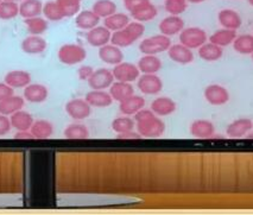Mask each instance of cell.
Segmentation results:
<instances>
[{"label": "cell", "instance_id": "1", "mask_svg": "<svg viewBox=\"0 0 253 215\" xmlns=\"http://www.w3.org/2000/svg\"><path fill=\"white\" fill-rule=\"evenodd\" d=\"M145 32V26L140 22L128 23L123 30L114 31L111 37V43L118 48H126L133 44Z\"/></svg>", "mask_w": 253, "mask_h": 215}, {"label": "cell", "instance_id": "2", "mask_svg": "<svg viewBox=\"0 0 253 215\" xmlns=\"http://www.w3.org/2000/svg\"><path fill=\"white\" fill-rule=\"evenodd\" d=\"M57 57L66 66H75L86 60L87 51L79 44H64L58 50Z\"/></svg>", "mask_w": 253, "mask_h": 215}, {"label": "cell", "instance_id": "3", "mask_svg": "<svg viewBox=\"0 0 253 215\" xmlns=\"http://www.w3.org/2000/svg\"><path fill=\"white\" fill-rule=\"evenodd\" d=\"M137 129L144 138H160L166 131V124L156 114L137 122Z\"/></svg>", "mask_w": 253, "mask_h": 215}, {"label": "cell", "instance_id": "4", "mask_svg": "<svg viewBox=\"0 0 253 215\" xmlns=\"http://www.w3.org/2000/svg\"><path fill=\"white\" fill-rule=\"evenodd\" d=\"M170 46H171V41L169 37L164 35H156L143 40L139 44V50L144 55H157L168 51Z\"/></svg>", "mask_w": 253, "mask_h": 215}, {"label": "cell", "instance_id": "5", "mask_svg": "<svg viewBox=\"0 0 253 215\" xmlns=\"http://www.w3.org/2000/svg\"><path fill=\"white\" fill-rule=\"evenodd\" d=\"M207 41V35L202 29L188 28L183 29L179 35V42L189 49H199Z\"/></svg>", "mask_w": 253, "mask_h": 215}, {"label": "cell", "instance_id": "6", "mask_svg": "<svg viewBox=\"0 0 253 215\" xmlns=\"http://www.w3.org/2000/svg\"><path fill=\"white\" fill-rule=\"evenodd\" d=\"M67 114L74 120H84L92 113V106L86 99H73L66 105Z\"/></svg>", "mask_w": 253, "mask_h": 215}, {"label": "cell", "instance_id": "7", "mask_svg": "<svg viewBox=\"0 0 253 215\" xmlns=\"http://www.w3.org/2000/svg\"><path fill=\"white\" fill-rule=\"evenodd\" d=\"M113 82V73L106 68H101V69L94 70L92 76L88 79V86L95 90H105L106 88H110Z\"/></svg>", "mask_w": 253, "mask_h": 215}, {"label": "cell", "instance_id": "8", "mask_svg": "<svg viewBox=\"0 0 253 215\" xmlns=\"http://www.w3.org/2000/svg\"><path fill=\"white\" fill-rule=\"evenodd\" d=\"M114 76V80L120 82H131L136 81L139 78V69L134 64L128 63V62H122V63L117 64L114 69L112 70Z\"/></svg>", "mask_w": 253, "mask_h": 215}, {"label": "cell", "instance_id": "9", "mask_svg": "<svg viewBox=\"0 0 253 215\" xmlns=\"http://www.w3.org/2000/svg\"><path fill=\"white\" fill-rule=\"evenodd\" d=\"M137 86L145 95H156L163 89V82L156 74H144L138 80Z\"/></svg>", "mask_w": 253, "mask_h": 215}, {"label": "cell", "instance_id": "10", "mask_svg": "<svg viewBox=\"0 0 253 215\" xmlns=\"http://www.w3.org/2000/svg\"><path fill=\"white\" fill-rule=\"evenodd\" d=\"M205 98L213 106H222L229 100V93L219 85H211L205 89Z\"/></svg>", "mask_w": 253, "mask_h": 215}, {"label": "cell", "instance_id": "11", "mask_svg": "<svg viewBox=\"0 0 253 215\" xmlns=\"http://www.w3.org/2000/svg\"><path fill=\"white\" fill-rule=\"evenodd\" d=\"M111 37V31L106 26H95L92 30L88 31L87 42L94 48H101V46L108 44Z\"/></svg>", "mask_w": 253, "mask_h": 215}, {"label": "cell", "instance_id": "12", "mask_svg": "<svg viewBox=\"0 0 253 215\" xmlns=\"http://www.w3.org/2000/svg\"><path fill=\"white\" fill-rule=\"evenodd\" d=\"M24 99L32 104H42L48 99V88L40 84H30L24 88Z\"/></svg>", "mask_w": 253, "mask_h": 215}, {"label": "cell", "instance_id": "13", "mask_svg": "<svg viewBox=\"0 0 253 215\" xmlns=\"http://www.w3.org/2000/svg\"><path fill=\"white\" fill-rule=\"evenodd\" d=\"M99 57L105 63L117 66V64L123 62L124 54L118 46L113 45V44H106V45L99 49Z\"/></svg>", "mask_w": 253, "mask_h": 215}, {"label": "cell", "instance_id": "14", "mask_svg": "<svg viewBox=\"0 0 253 215\" xmlns=\"http://www.w3.org/2000/svg\"><path fill=\"white\" fill-rule=\"evenodd\" d=\"M168 55L173 62L179 64H188L194 61V54L192 49L187 48L183 44H173L168 49Z\"/></svg>", "mask_w": 253, "mask_h": 215}, {"label": "cell", "instance_id": "15", "mask_svg": "<svg viewBox=\"0 0 253 215\" xmlns=\"http://www.w3.org/2000/svg\"><path fill=\"white\" fill-rule=\"evenodd\" d=\"M22 50L25 52V54L29 55H38L42 54L43 51H45L46 46V41L42 38L41 36H35V35H31V36L26 37L24 41L22 42Z\"/></svg>", "mask_w": 253, "mask_h": 215}, {"label": "cell", "instance_id": "16", "mask_svg": "<svg viewBox=\"0 0 253 215\" xmlns=\"http://www.w3.org/2000/svg\"><path fill=\"white\" fill-rule=\"evenodd\" d=\"M184 29L183 19L179 18L178 16H170L164 18L160 23V30L164 36H173L177 35Z\"/></svg>", "mask_w": 253, "mask_h": 215}, {"label": "cell", "instance_id": "17", "mask_svg": "<svg viewBox=\"0 0 253 215\" xmlns=\"http://www.w3.org/2000/svg\"><path fill=\"white\" fill-rule=\"evenodd\" d=\"M5 84L14 88H25L31 84V75L25 70H12L5 76Z\"/></svg>", "mask_w": 253, "mask_h": 215}, {"label": "cell", "instance_id": "18", "mask_svg": "<svg viewBox=\"0 0 253 215\" xmlns=\"http://www.w3.org/2000/svg\"><path fill=\"white\" fill-rule=\"evenodd\" d=\"M252 128L253 123L251 119L241 118V119H238L232 124H229L227 126V129H226V133H227L229 138L237 139V138L244 137V135H245Z\"/></svg>", "mask_w": 253, "mask_h": 215}, {"label": "cell", "instance_id": "19", "mask_svg": "<svg viewBox=\"0 0 253 215\" xmlns=\"http://www.w3.org/2000/svg\"><path fill=\"white\" fill-rule=\"evenodd\" d=\"M190 133L199 139H210L215 133V129L208 120H196L190 126Z\"/></svg>", "mask_w": 253, "mask_h": 215}, {"label": "cell", "instance_id": "20", "mask_svg": "<svg viewBox=\"0 0 253 215\" xmlns=\"http://www.w3.org/2000/svg\"><path fill=\"white\" fill-rule=\"evenodd\" d=\"M110 94L112 96V99L114 101L122 102L124 100H126L127 98H130L134 94V89L133 86L128 82H113L112 86L110 87Z\"/></svg>", "mask_w": 253, "mask_h": 215}, {"label": "cell", "instance_id": "21", "mask_svg": "<svg viewBox=\"0 0 253 215\" xmlns=\"http://www.w3.org/2000/svg\"><path fill=\"white\" fill-rule=\"evenodd\" d=\"M151 111L158 117L170 116L176 111V102L170 98L161 96V98H157L152 101Z\"/></svg>", "mask_w": 253, "mask_h": 215}, {"label": "cell", "instance_id": "22", "mask_svg": "<svg viewBox=\"0 0 253 215\" xmlns=\"http://www.w3.org/2000/svg\"><path fill=\"white\" fill-rule=\"evenodd\" d=\"M54 125L51 123L48 122V120H44V119H40L34 122L32 124L30 132L34 135L35 139H49L52 134H54Z\"/></svg>", "mask_w": 253, "mask_h": 215}, {"label": "cell", "instance_id": "23", "mask_svg": "<svg viewBox=\"0 0 253 215\" xmlns=\"http://www.w3.org/2000/svg\"><path fill=\"white\" fill-rule=\"evenodd\" d=\"M145 106V99L139 95H132L124 101L120 102L119 110L123 114L130 117L132 114H136L138 111H140Z\"/></svg>", "mask_w": 253, "mask_h": 215}, {"label": "cell", "instance_id": "24", "mask_svg": "<svg viewBox=\"0 0 253 215\" xmlns=\"http://www.w3.org/2000/svg\"><path fill=\"white\" fill-rule=\"evenodd\" d=\"M25 99L24 96L12 95L10 98L0 101V114L4 116H12L13 113L18 112L24 107Z\"/></svg>", "mask_w": 253, "mask_h": 215}, {"label": "cell", "instance_id": "25", "mask_svg": "<svg viewBox=\"0 0 253 215\" xmlns=\"http://www.w3.org/2000/svg\"><path fill=\"white\" fill-rule=\"evenodd\" d=\"M43 13V2L41 0H23L19 5V14L23 18H35Z\"/></svg>", "mask_w": 253, "mask_h": 215}, {"label": "cell", "instance_id": "26", "mask_svg": "<svg viewBox=\"0 0 253 215\" xmlns=\"http://www.w3.org/2000/svg\"><path fill=\"white\" fill-rule=\"evenodd\" d=\"M86 101L90 106H92V107L105 108V107H108V106L112 105L113 99H112L111 94L105 92V90L93 89L92 92L87 93Z\"/></svg>", "mask_w": 253, "mask_h": 215}, {"label": "cell", "instance_id": "27", "mask_svg": "<svg viewBox=\"0 0 253 215\" xmlns=\"http://www.w3.org/2000/svg\"><path fill=\"white\" fill-rule=\"evenodd\" d=\"M100 22V17L95 14L92 10L82 11L76 16L75 24L81 30H92V29L98 26Z\"/></svg>", "mask_w": 253, "mask_h": 215}, {"label": "cell", "instance_id": "28", "mask_svg": "<svg viewBox=\"0 0 253 215\" xmlns=\"http://www.w3.org/2000/svg\"><path fill=\"white\" fill-rule=\"evenodd\" d=\"M131 16L132 18L136 19L137 22H149V20H152L157 16V8L154 4H151L149 1L144 2L143 5L138 6L137 8H134L133 11H131Z\"/></svg>", "mask_w": 253, "mask_h": 215}, {"label": "cell", "instance_id": "29", "mask_svg": "<svg viewBox=\"0 0 253 215\" xmlns=\"http://www.w3.org/2000/svg\"><path fill=\"white\" fill-rule=\"evenodd\" d=\"M219 23L221 24L225 29H228V30H237L241 26V17L239 13L235 12L233 10H222L219 12Z\"/></svg>", "mask_w": 253, "mask_h": 215}, {"label": "cell", "instance_id": "30", "mask_svg": "<svg viewBox=\"0 0 253 215\" xmlns=\"http://www.w3.org/2000/svg\"><path fill=\"white\" fill-rule=\"evenodd\" d=\"M11 125L13 129H16L17 131H30L32 124H34V118L29 112L25 111H18L16 113H13L10 118Z\"/></svg>", "mask_w": 253, "mask_h": 215}, {"label": "cell", "instance_id": "31", "mask_svg": "<svg viewBox=\"0 0 253 215\" xmlns=\"http://www.w3.org/2000/svg\"><path fill=\"white\" fill-rule=\"evenodd\" d=\"M137 67L143 74H156L161 70L162 61L156 55H145L138 62Z\"/></svg>", "mask_w": 253, "mask_h": 215}, {"label": "cell", "instance_id": "32", "mask_svg": "<svg viewBox=\"0 0 253 215\" xmlns=\"http://www.w3.org/2000/svg\"><path fill=\"white\" fill-rule=\"evenodd\" d=\"M222 48L221 46L216 45L213 43H207L204 44L202 46L199 48V56L202 60L208 61V62H214L220 60L222 57Z\"/></svg>", "mask_w": 253, "mask_h": 215}, {"label": "cell", "instance_id": "33", "mask_svg": "<svg viewBox=\"0 0 253 215\" xmlns=\"http://www.w3.org/2000/svg\"><path fill=\"white\" fill-rule=\"evenodd\" d=\"M128 23H130V18H128L127 14L125 13H114L112 16L107 17L104 20V24L106 28L110 31H119L123 30L124 28L127 26Z\"/></svg>", "mask_w": 253, "mask_h": 215}, {"label": "cell", "instance_id": "34", "mask_svg": "<svg viewBox=\"0 0 253 215\" xmlns=\"http://www.w3.org/2000/svg\"><path fill=\"white\" fill-rule=\"evenodd\" d=\"M92 11L95 14H98L100 18H107L116 13L117 5L112 0H98L94 2Z\"/></svg>", "mask_w": 253, "mask_h": 215}, {"label": "cell", "instance_id": "35", "mask_svg": "<svg viewBox=\"0 0 253 215\" xmlns=\"http://www.w3.org/2000/svg\"><path fill=\"white\" fill-rule=\"evenodd\" d=\"M237 38L235 30H228V29H222V30H217L211 35L210 41L211 43L216 44L219 46H227L228 44L234 42Z\"/></svg>", "mask_w": 253, "mask_h": 215}, {"label": "cell", "instance_id": "36", "mask_svg": "<svg viewBox=\"0 0 253 215\" xmlns=\"http://www.w3.org/2000/svg\"><path fill=\"white\" fill-rule=\"evenodd\" d=\"M43 13L45 18L51 20V22H58V20L66 18L62 7L58 5L57 1H54V0H49L43 5Z\"/></svg>", "mask_w": 253, "mask_h": 215}, {"label": "cell", "instance_id": "37", "mask_svg": "<svg viewBox=\"0 0 253 215\" xmlns=\"http://www.w3.org/2000/svg\"><path fill=\"white\" fill-rule=\"evenodd\" d=\"M64 137L67 139H87L89 138V131H88L86 125L82 124H70V125L64 129Z\"/></svg>", "mask_w": 253, "mask_h": 215}, {"label": "cell", "instance_id": "38", "mask_svg": "<svg viewBox=\"0 0 253 215\" xmlns=\"http://www.w3.org/2000/svg\"><path fill=\"white\" fill-rule=\"evenodd\" d=\"M233 48L239 54H253V36H251V35H241V36L237 37L233 42Z\"/></svg>", "mask_w": 253, "mask_h": 215}, {"label": "cell", "instance_id": "39", "mask_svg": "<svg viewBox=\"0 0 253 215\" xmlns=\"http://www.w3.org/2000/svg\"><path fill=\"white\" fill-rule=\"evenodd\" d=\"M25 25L28 26V31L35 36H40L48 30V22L46 19L41 18V17H35V18H28L24 20Z\"/></svg>", "mask_w": 253, "mask_h": 215}, {"label": "cell", "instance_id": "40", "mask_svg": "<svg viewBox=\"0 0 253 215\" xmlns=\"http://www.w3.org/2000/svg\"><path fill=\"white\" fill-rule=\"evenodd\" d=\"M19 14V5L13 1H4L0 2V19L10 20L16 18Z\"/></svg>", "mask_w": 253, "mask_h": 215}, {"label": "cell", "instance_id": "41", "mask_svg": "<svg viewBox=\"0 0 253 215\" xmlns=\"http://www.w3.org/2000/svg\"><path fill=\"white\" fill-rule=\"evenodd\" d=\"M112 129L116 131L117 133H124V132L133 131L134 129V120L131 119L130 117H119L113 120L112 123Z\"/></svg>", "mask_w": 253, "mask_h": 215}, {"label": "cell", "instance_id": "42", "mask_svg": "<svg viewBox=\"0 0 253 215\" xmlns=\"http://www.w3.org/2000/svg\"><path fill=\"white\" fill-rule=\"evenodd\" d=\"M58 5L63 10L64 16L66 17H73L76 13H79L81 6V0H56Z\"/></svg>", "mask_w": 253, "mask_h": 215}, {"label": "cell", "instance_id": "43", "mask_svg": "<svg viewBox=\"0 0 253 215\" xmlns=\"http://www.w3.org/2000/svg\"><path fill=\"white\" fill-rule=\"evenodd\" d=\"M164 7L171 16H179L187 10V0H166Z\"/></svg>", "mask_w": 253, "mask_h": 215}, {"label": "cell", "instance_id": "44", "mask_svg": "<svg viewBox=\"0 0 253 215\" xmlns=\"http://www.w3.org/2000/svg\"><path fill=\"white\" fill-rule=\"evenodd\" d=\"M11 120L8 119L7 116H4V114H0V137L7 134L8 132L11 131Z\"/></svg>", "mask_w": 253, "mask_h": 215}, {"label": "cell", "instance_id": "45", "mask_svg": "<svg viewBox=\"0 0 253 215\" xmlns=\"http://www.w3.org/2000/svg\"><path fill=\"white\" fill-rule=\"evenodd\" d=\"M93 73H94V70L90 66H82L79 68V70H78L79 79H80L81 81H88V79L92 76Z\"/></svg>", "mask_w": 253, "mask_h": 215}, {"label": "cell", "instance_id": "46", "mask_svg": "<svg viewBox=\"0 0 253 215\" xmlns=\"http://www.w3.org/2000/svg\"><path fill=\"white\" fill-rule=\"evenodd\" d=\"M14 95V89L7 84H0V101Z\"/></svg>", "mask_w": 253, "mask_h": 215}, {"label": "cell", "instance_id": "47", "mask_svg": "<svg viewBox=\"0 0 253 215\" xmlns=\"http://www.w3.org/2000/svg\"><path fill=\"white\" fill-rule=\"evenodd\" d=\"M118 139H124V140H128V139H140L142 135L139 133H136L133 131H128V132H124V133H118L117 135Z\"/></svg>", "mask_w": 253, "mask_h": 215}, {"label": "cell", "instance_id": "48", "mask_svg": "<svg viewBox=\"0 0 253 215\" xmlns=\"http://www.w3.org/2000/svg\"><path fill=\"white\" fill-rule=\"evenodd\" d=\"M149 1V0H124V2H125V7L127 8L128 11H133L134 8H137L138 6H140V5H143L144 2Z\"/></svg>", "mask_w": 253, "mask_h": 215}, {"label": "cell", "instance_id": "49", "mask_svg": "<svg viewBox=\"0 0 253 215\" xmlns=\"http://www.w3.org/2000/svg\"><path fill=\"white\" fill-rule=\"evenodd\" d=\"M14 139L18 140H32L35 139L34 135L30 131H18L16 134H14Z\"/></svg>", "mask_w": 253, "mask_h": 215}, {"label": "cell", "instance_id": "50", "mask_svg": "<svg viewBox=\"0 0 253 215\" xmlns=\"http://www.w3.org/2000/svg\"><path fill=\"white\" fill-rule=\"evenodd\" d=\"M187 1L192 2V4H200V2H204L205 0H187Z\"/></svg>", "mask_w": 253, "mask_h": 215}, {"label": "cell", "instance_id": "51", "mask_svg": "<svg viewBox=\"0 0 253 215\" xmlns=\"http://www.w3.org/2000/svg\"><path fill=\"white\" fill-rule=\"evenodd\" d=\"M4 1H13V2H17L18 0H4Z\"/></svg>", "mask_w": 253, "mask_h": 215}, {"label": "cell", "instance_id": "52", "mask_svg": "<svg viewBox=\"0 0 253 215\" xmlns=\"http://www.w3.org/2000/svg\"><path fill=\"white\" fill-rule=\"evenodd\" d=\"M249 2H250V4H251L252 6H253V0H249Z\"/></svg>", "mask_w": 253, "mask_h": 215}, {"label": "cell", "instance_id": "53", "mask_svg": "<svg viewBox=\"0 0 253 215\" xmlns=\"http://www.w3.org/2000/svg\"><path fill=\"white\" fill-rule=\"evenodd\" d=\"M252 60H253V54H252Z\"/></svg>", "mask_w": 253, "mask_h": 215}, {"label": "cell", "instance_id": "54", "mask_svg": "<svg viewBox=\"0 0 253 215\" xmlns=\"http://www.w3.org/2000/svg\"><path fill=\"white\" fill-rule=\"evenodd\" d=\"M2 1V0H0V2H1Z\"/></svg>", "mask_w": 253, "mask_h": 215}]
</instances>
